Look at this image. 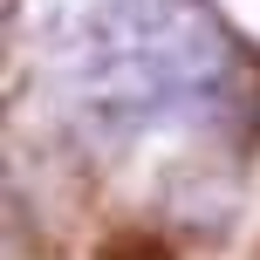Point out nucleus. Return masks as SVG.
<instances>
[{
    "label": "nucleus",
    "mask_w": 260,
    "mask_h": 260,
    "mask_svg": "<svg viewBox=\"0 0 260 260\" xmlns=\"http://www.w3.org/2000/svg\"><path fill=\"white\" fill-rule=\"evenodd\" d=\"M62 82L69 117L103 144L165 123L226 130L253 103L240 41L206 0H89L62 48Z\"/></svg>",
    "instance_id": "f257e3e1"
}]
</instances>
